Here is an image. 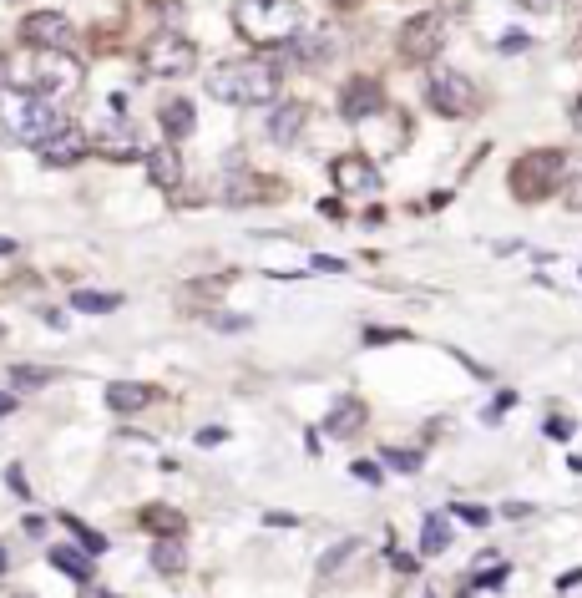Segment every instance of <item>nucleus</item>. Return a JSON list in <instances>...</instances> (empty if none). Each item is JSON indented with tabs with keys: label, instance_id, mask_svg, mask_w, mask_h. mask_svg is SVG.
<instances>
[{
	"label": "nucleus",
	"instance_id": "f257e3e1",
	"mask_svg": "<svg viewBox=\"0 0 582 598\" xmlns=\"http://www.w3.org/2000/svg\"><path fill=\"white\" fill-rule=\"evenodd\" d=\"M208 92L228 107H274L279 102V66L274 61H228L208 71Z\"/></svg>",
	"mask_w": 582,
	"mask_h": 598
},
{
	"label": "nucleus",
	"instance_id": "f03ea898",
	"mask_svg": "<svg viewBox=\"0 0 582 598\" xmlns=\"http://www.w3.org/2000/svg\"><path fill=\"white\" fill-rule=\"evenodd\" d=\"M61 127V107L41 92H21V87H0V132L21 147H41L51 132Z\"/></svg>",
	"mask_w": 582,
	"mask_h": 598
},
{
	"label": "nucleus",
	"instance_id": "7ed1b4c3",
	"mask_svg": "<svg viewBox=\"0 0 582 598\" xmlns=\"http://www.w3.org/2000/svg\"><path fill=\"white\" fill-rule=\"evenodd\" d=\"M233 21L254 46H289L304 31V6L299 0H238Z\"/></svg>",
	"mask_w": 582,
	"mask_h": 598
},
{
	"label": "nucleus",
	"instance_id": "20e7f679",
	"mask_svg": "<svg viewBox=\"0 0 582 598\" xmlns=\"http://www.w3.org/2000/svg\"><path fill=\"white\" fill-rule=\"evenodd\" d=\"M562 178H567V153H562V147H532V153H522L512 163V193L522 203L552 198L562 188Z\"/></svg>",
	"mask_w": 582,
	"mask_h": 598
},
{
	"label": "nucleus",
	"instance_id": "39448f33",
	"mask_svg": "<svg viewBox=\"0 0 582 598\" xmlns=\"http://www.w3.org/2000/svg\"><path fill=\"white\" fill-rule=\"evenodd\" d=\"M76 87H81V61H76V56H61V51H46V56H36L31 92H41V97L61 102V97H71Z\"/></svg>",
	"mask_w": 582,
	"mask_h": 598
},
{
	"label": "nucleus",
	"instance_id": "423d86ee",
	"mask_svg": "<svg viewBox=\"0 0 582 598\" xmlns=\"http://www.w3.org/2000/svg\"><path fill=\"white\" fill-rule=\"evenodd\" d=\"M441 46H446V16H436V11L410 16L400 26V56L405 61H431V56H441Z\"/></svg>",
	"mask_w": 582,
	"mask_h": 598
},
{
	"label": "nucleus",
	"instance_id": "0eeeda50",
	"mask_svg": "<svg viewBox=\"0 0 582 598\" xmlns=\"http://www.w3.org/2000/svg\"><path fill=\"white\" fill-rule=\"evenodd\" d=\"M426 102L441 112V117H466L476 107V87L461 77V71H431V82H426Z\"/></svg>",
	"mask_w": 582,
	"mask_h": 598
},
{
	"label": "nucleus",
	"instance_id": "6e6552de",
	"mask_svg": "<svg viewBox=\"0 0 582 598\" xmlns=\"http://www.w3.org/2000/svg\"><path fill=\"white\" fill-rule=\"evenodd\" d=\"M152 77H188V71L198 66V51H193V41H183L178 31H168V36H157L152 46H147V61H142Z\"/></svg>",
	"mask_w": 582,
	"mask_h": 598
},
{
	"label": "nucleus",
	"instance_id": "1a4fd4ad",
	"mask_svg": "<svg viewBox=\"0 0 582 598\" xmlns=\"http://www.w3.org/2000/svg\"><path fill=\"white\" fill-rule=\"evenodd\" d=\"M21 41L36 46V51H61V46L71 41V21H66L61 11H31V16L21 21Z\"/></svg>",
	"mask_w": 582,
	"mask_h": 598
},
{
	"label": "nucleus",
	"instance_id": "9d476101",
	"mask_svg": "<svg viewBox=\"0 0 582 598\" xmlns=\"http://www.w3.org/2000/svg\"><path fill=\"white\" fill-rule=\"evenodd\" d=\"M380 107H385V87H380L375 77H350V82H345V92H340L345 122H365V117H375Z\"/></svg>",
	"mask_w": 582,
	"mask_h": 598
},
{
	"label": "nucleus",
	"instance_id": "9b49d317",
	"mask_svg": "<svg viewBox=\"0 0 582 598\" xmlns=\"http://www.w3.org/2000/svg\"><path fill=\"white\" fill-rule=\"evenodd\" d=\"M36 153H41V163H46V168H71L81 153H87V132H76V127H66V122H61V127H56V132L36 147Z\"/></svg>",
	"mask_w": 582,
	"mask_h": 598
},
{
	"label": "nucleus",
	"instance_id": "f8f14e48",
	"mask_svg": "<svg viewBox=\"0 0 582 598\" xmlns=\"http://www.w3.org/2000/svg\"><path fill=\"white\" fill-rule=\"evenodd\" d=\"M142 168H147V178H152L157 188H173V183L183 178V158H178V147H173V142L147 147V153H142Z\"/></svg>",
	"mask_w": 582,
	"mask_h": 598
},
{
	"label": "nucleus",
	"instance_id": "ddd939ff",
	"mask_svg": "<svg viewBox=\"0 0 582 598\" xmlns=\"http://www.w3.org/2000/svg\"><path fill=\"white\" fill-rule=\"evenodd\" d=\"M335 183H340V193H375L380 173H375L370 158H340L335 163Z\"/></svg>",
	"mask_w": 582,
	"mask_h": 598
},
{
	"label": "nucleus",
	"instance_id": "4468645a",
	"mask_svg": "<svg viewBox=\"0 0 582 598\" xmlns=\"http://www.w3.org/2000/svg\"><path fill=\"white\" fill-rule=\"evenodd\" d=\"M304 117H309L304 102H274V112H269V137H274L279 147H289V142L304 132Z\"/></svg>",
	"mask_w": 582,
	"mask_h": 598
},
{
	"label": "nucleus",
	"instance_id": "2eb2a0df",
	"mask_svg": "<svg viewBox=\"0 0 582 598\" xmlns=\"http://www.w3.org/2000/svg\"><path fill=\"white\" fill-rule=\"evenodd\" d=\"M193 127H198V107L188 97H173L168 107H162V137H168V142L193 137Z\"/></svg>",
	"mask_w": 582,
	"mask_h": 598
},
{
	"label": "nucleus",
	"instance_id": "dca6fc26",
	"mask_svg": "<svg viewBox=\"0 0 582 598\" xmlns=\"http://www.w3.org/2000/svg\"><path fill=\"white\" fill-rule=\"evenodd\" d=\"M137 522H142L147 533H157V538H183V512L168 507V502H147Z\"/></svg>",
	"mask_w": 582,
	"mask_h": 598
},
{
	"label": "nucleus",
	"instance_id": "f3484780",
	"mask_svg": "<svg viewBox=\"0 0 582 598\" xmlns=\"http://www.w3.org/2000/svg\"><path fill=\"white\" fill-rule=\"evenodd\" d=\"M451 548V522H446V512H426L421 517V553L426 558H441Z\"/></svg>",
	"mask_w": 582,
	"mask_h": 598
},
{
	"label": "nucleus",
	"instance_id": "a211bd4d",
	"mask_svg": "<svg viewBox=\"0 0 582 598\" xmlns=\"http://www.w3.org/2000/svg\"><path fill=\"white\" fill-rule=\"evenodd\" d=\"M147 401H152V391L137 386V381H112V386H107V406H112L117 416H132V411H142Z\"/></svg>",
	"mask_w": 582,
	"mask_h": 598
},
{
	"label": "nucleus",
	"instance_id": "6ab92c4d",
	"mask_svg": "<svg viewBox=\"0 0 582 598\" xmlns=\"http://www.w3.org/2000/svg\"><path fill=\"white\" fill-rule=\"evenodd\" d=\"M152 568H157V573H168V578L183 573V568H188V548H183V538H157V543H152Z\"/></svg>",
	"mask_w": 582,
	"mask_h": 598
},
{
	"label": "nucleus",
	"instance_id": "aec40b11",
	"mask_svg": "<svg viewBox=\"0 0 582 598\" xmlns=\"http://www.w3.org/2000/svg\"><path fill=\"white\" fill-rule=\"evenodd\" d=\"M71 310H76V315H112V310H122V294H107V289H76V294H71Z\"/></svg>",
	"mask_w": 582,
	"mask_h": 598
},
{
	"label": "nucleus",
	"instance_id": "412c9836",
	"mask_svg": "<svg viewBox=\"0 0 582 598\" xmlns=\"http://www.w3.org/2000/svg\"><path fill=\"white\" fill-rule=\"evenodd\" d=\"M360 421H365V406L360 401H340L335 411L324 416V436H355Z\"/></svg>",
	"mask_w": 582,
	"mask_h": 598
},
{
	"label": "nucleus",
	"instance_id": "4be33fe9",
	"mask_svg": "<svg viewBox=\"0 0 582 598\" xmlns=\"http://www.w3.org/2000/svg\"><path fill=\"white\" fill-rule=\"evenodd\" d=\"M51 568H61V573H71L76 583H92V558L81 553V548H51Z\"/></svg>",
	"mask_w": 582,
	"mask_h": 598
},
{
	"label": "nucleus",
	"instance_id": "5701e85b",
	"mask_svg": "<svg viewBox=\"0 0 582 598\" xmlns=\"http://www.w3.org/2000/svg\"><path fill=\"white\" fill-rule=\"evenodd\" d=\"M61 528L81 543V553H87V558H97V553H107V538L102 533H92L87 528V522H81V517H71V512H61Z\"/></svg>",
	"mask_w": 582,
	"mask_h": 598
},
{
	"label": "nucleus",
	"instance_id": "b1692460",
	"mask_svg": "<svg viewBox=\"0 0 582 598\" xmlns=\"http://www.w3.org/2000/svg\"><path fill=\"white\" fill-rule=\"evenodd\" d=\"M507 578H512V568H507L502 558H496V553H486V558L476 563V573H471V583H476V588H502Z\"/></svg>",
	"mask_w": 582,
	"mask_h": 598
},
{
	"label": "nucleus",
	"instance_id": "393cba45",
	"mask_svg": "<svg viewBox=\"0 0 582 598\" xmlns=\"http://www.w3.org/2000/svg\"><path fill=\"white\" fill-rule=\"evenodd\" d=\"M248 198H264V183H259V178L243 173V178H228V183H223V203H248Z\"/></svg>",
	"mask_w": 582,
	"mask_h": 598
},
{
	"label": "nucleus",
	"instance_id": "a878e982",
	"mask_svg": "<svg viewBox=\"0 0 582 598\" xmlns=\"http://www.w3.org/2000/svg\"><path fill=\"white\" fill-rule=\"evenodd\" d=\"M11 381L26 386V391H36V386L56 381V370H46V365H11Z\"/></svg>",
	"mask_w": 582,
	"mask_h": 598
},
{
	"label": "nucleus",
	"instance_id": "bb28decb",
	"mask_svg": "<svg viewBox=\"0 0 582 598\" xmlns=\"http://www.w3.org/2000/svg\"><path fill=\"white\" fill-rule=\"evenodd\" d=\"M355 548H360L355 538H345V543H335V548H329V553L319 558V578H329V573H335L340 563H350V558H355Z\"/></svg>",
	"mask_w": 582,
	"mask_h": 598
},
{
	"label": "nucleus",
	"instance_id": "cd10ccee",
	"mask_svg": "<svg viewBox=\"0 0 582 598\" xmlns=\"http://www.w3.org/2000/svg\"><path fill=\"white\" fill-rule=\"evenodd\" d=\"M385 462H390L395 472H415L426 457H421V452H405V446H385Z\"/></svg>",
	"mask_w": 582,
	"mask_h": 598
},
{
	"label": "nucleus",
	"instance_id": "c85d7f7f",
	"mask_svg": "<svg viewBox=\"0 0 582 598\" xmlns=\"http://www.w3.org/2000/svg\"><path fill=\"white\" fill-rule=\"evenodd\" d=\"M512 406H517V391H496V396H491V406L481 411V421H486V426H496V416H507Z\"/></svg>",
	"mask_w": 582,
	"mask_h": 598
},
{
	"label": "nucleus",
	"instance_id": "c756f323",
	"mask_svg": "<svg viewBox=\"0 0 582 598\" xmlns=\"http://www.w3.org/2000/svg\"><path fill=\"white\" fill-rule=\"evenodd\" d=\"M395 340H410V335L405 330H380V325L365 330V345H395Z\"/></svg>",
	"mask_w": 582,
	"mask_h": 598
},
{
	"label": "nucleus",
	"instance_id": "7c9ffc66",
	"mask_svg": "<svg viewBox=\"0 0 582 598\" xmlns=\"http://www.w3.org/2000/svg\"><path fill=\"white\" fill-rule=\"evenodd\" d=\"M6 487H11L21 502H31V482H26V472H21V467H6Z\"/></svg>",
	"mask_w": 582,
	"mask_h": 598
},
{
	"label": "nucleus",
	"instance_id": "2f4dec72",
	"mask_svg": "<svg viewBox=\"0 0 582 598\" xmlns=\"http://www.w3.org/2000/svg\"><path fill=\"white\" fill-rule=\"evenodd\" d=\"M451 517L471 522V528H486V512H481V507H466V502H456V507H451Z\"/></svg>",
	"mask_w": 582,
	"mask_h": 598
},
{
	"label": "nucleus",
	"instance_id": "473e14b6",
	"mask_svg": "<svg viewBox=\"0 0 582 598\" xmlns=\"http://www.w3.org/2000/svg\"><path fill=\"white\" fill-rule=\"evenodd\" d=\"M527 46H532V36H522V31L502 36V56H507V51H527Z\"/></svg>",
	"mask_w": 582,
	"mask_h": 598
},
{
	"label": "nucleus",
	"instance_id": "72a5a7b5",
	"mask_svg": "<svg viewBox=\"0 0 582 598\" xmlns=\"http://www.w3.org/2000/svg\"><path fill=\"white\" fill-rule=\"evenodd\" d=\"M218 330H248V315H213Z\"/></svg>",
	"mask_w": 582,
	"mask_h": 598
},
{
	"label": "nucleus",
	"instance_id": "f704fd0d",
	"mask_svg": "<svg viewBox=\"0 0 582 598\" xmlns=\"http://www.w3.org/2000/svg\"><path fill=\"white\" fill-rule=\"evenodd\" d=\"M314 269H319V274H340V269H345V259H335V254H319V259H314Z\"/></svg>",
	"mask_w": 582,
	"mask_h": 598
},
{
	"label": "nucleus",
	"instance_id": "c9c22d12",
	"mask_svg": "<svg viewBox=\"0 0 582 598\" xmlns=\"http://www.w3.org/2000/svg\"><path fill=\"white\" fill-rule=\"evenodd\" d=\"M264 522H269V528H294L299 517L294 512H264Z\"/></svg>",
	"mask_w": 582,
	"mask_h": 598
},
{
	"label": "nucleus",
	"instance_id": "e433bc0d",
	"mask_svg": "<svg viewBox=\"0 0 582 598\" xmlns=\"http://www.w3.org/2000/svg\"><path fill=\"white\" fill-rule=\"evenodd\" d=\"M218 441H223V426H203L198 431V446H218Z\"/></svg>",
	"mask_w": 582,
	"mask_h": 598
},
{
	"label": "nucleus",
	"instance_id": "4c0bfd02",
	"mask_svg": "<svg viewBox=\"0 0 582 598\" xmlns=\"http://www.w3.org/2000/svg\"><path fill=\"white\" fill-rule=\"evenodd\" d=\"M355 477H360V482H380V467H370V462H355Z\"/></svg>",
	"mask_w": 582,
	"mask_h": 598
},
{
	"label": "nucleus",
	"instance_id": "58836bf2",
	"mask_svg": "<svg viewBox=\"0 0 582 598\" xmlns=\"http://www.w3.org/2000/svg\"><path fill=\"white\" fill-rule=\"evenodd\" d=\"M517 6H522V11H552L557 0H517Z\"/></svg>",
	"mask_w": 582,
	"mask_h": 598
},
{
	"label": "nucleus",
	"instance_id": "ea45409f",
	"mask_svg": "<svg viewBox=\"0 0 582 598\" xmlns=\"http://www.w3.org/2000/svg\"><path fill=\"white\" fill-rule=\"evenodd\" d=\"M542 431H547V436H572V426H567V421H547Z\"/></svg>",
	"mask_w": 582,
	"mask_h": 598
},
{
	"label": "nucleus",
	"instance_id": "a19ab883",
	"mask_svg": "<svg viewBox=\"0 0 582 598\" xmlns=\"http://www.w3.org/2000/svg\"><path fill=\"white\" fill-rule=\"evenodd\" d=\"M11 411H16V396H6V391H0V421H6Z\"/></svg>",
	"mask_w": 582,
	"mask_h": 598
},
{
	"label": "nucleus",
	"instance_id": "79ce46f5",
	"mask_svg": "<svg viewBox=\"0 0 582 598\" xmlns=\"http://www.w3.org/2000/svg\"><path fill=\"white\" fill-rule=\"evenodd\" d=\"M6 568H11V553H6V548H0V573H6Z\"/></svg>",
	"mask_w": 582,
	"mask_h": 598
},
{
	"label": "nucleus",
	"instance_id": "37998d69",
	"mask_svg": "<svg viewBox=\"0 0 582 598\" xmlns=\"http://www.w3.org/2000/svg\"><path fill=\"white\" fill-rule=\"evenodd\" d=\"M0 254H16V244H11V239H0Z\"/></svg>",
	"mask_w": 582,
	"mask_h": 598
},
{
	"label": "nucleus",
	"instance_id": "c03bdc74",
	"mask_svg": "<svg viewBox=\"0 0 582 598\" xmlns=\"http://www.w3.org/2000/svg\"><path fill=\"white\" fill-rule=\"evenodd\" d=\"M421 598H436V593H431V588H426V593H421Z\"/></svg>",
	"mask_w": 582,
	"mask_h": 598
}]
</instances>
